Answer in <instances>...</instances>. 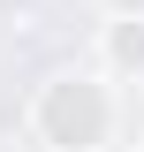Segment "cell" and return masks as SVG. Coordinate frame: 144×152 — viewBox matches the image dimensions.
Instances as JSON below:
<instances>
[{
	"label": "cell",
	"mask_w": 144,
	"mask_h": 152,
	"mask_svg": "<svg viewBox=\"0 0 144 152\" xmlns=\"http://www.w3.org/2000/svg\"><path fill=\"white\" fill-rule=\"evenodd\" d=\"M114 122H121V107H114V76L91 61V69H53L38 76L31 107H23V129H31V145L46 152H106L114 145Z\"/></svg>",
	"instance_id": "1"
},
{
	"label": "cell",
	"mask_w": 144,
	"mask_h": 152,
	"mask_svg": "<svg viewBox=\"0 0 144 152\" xmlns=\"http://www.w3.org/2000/svg\"><path fill=\"white\" fill-rule=\"evenodd\" d=\"M99 15H144V0H91Z\"/></svg>",
	"instance_id": "3"
},
{
	"label": "cell",
	"mask_w": 144,
	"mask_h": 152,
	"mask_svg": "<svg viewBox=\"0 0 144 152\" xmlns=\"http://www.w3.org/2000/svg\"><path fill=\"white\" fill-rule=\"evenodd\" d=\"M99 69L114 84H144V15H106L99 23Z\"/></svg>",
	"instance_id": "2"
},
{
	"label": "cell",
	"mask_w": 144,
	"mask_h": 152,
	"mask_svg": "<svg viewBox=\"0 0 144 152\" xmlns=\"http://www.w3.org/2000/svg\"><path fill=\"white\" fill-rule=\"evenodd\" d=\"M137 152H144V145H137Z\"/></svg>",
	"instance_id": "4"
}]
</instances>
